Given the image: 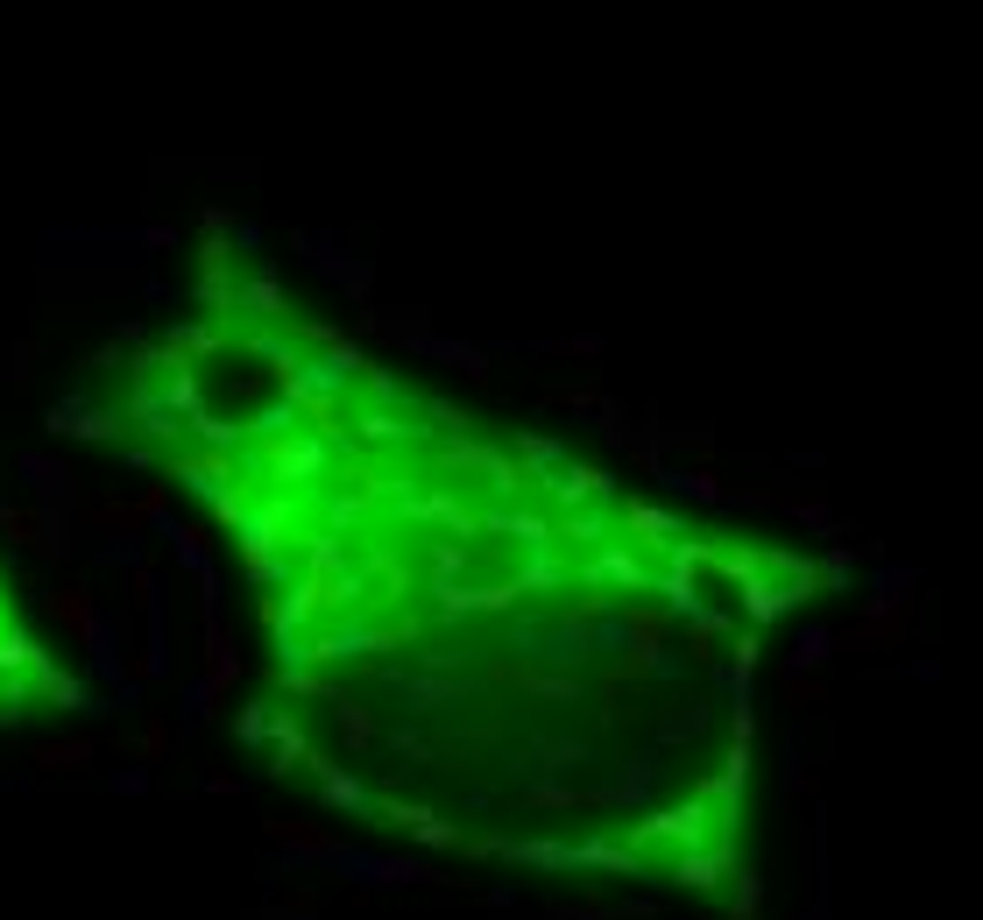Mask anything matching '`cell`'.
Here are the masks:
<instances>
[{
  "mask_svg": "<svg viewBox=\"0 0 983 920\" xmlns=\"http://www.w3.org/2000/svg\"><path fill=\"white\" fill-rule=\"evenodd\" d=\"M43 609H50V623H64L71 638H79L86 651H100V666L113 673V651H107V630H100V609H92V596L79 581H64V588H50L43 596Z\"/></svg>",
  "mask_w": 983,
  "mask_h": 920,
  "instance_id": "1",
  "label": "cell"
},
{
  "mask_svg": "<svg viewBox=\"0 0 983 920\" xmlns=\"http://www.w3.org/2000/svg\"><path fill=\"white\" fill-rule=\"evenodd\" d=\"M0 539L8 546H50V510H22V503H0Z\"/></svg>",
  "mask_w": 983,
  "mask_h": 920,
  "instance_id": "2",
  "label": "cell"
},
{
  "mask_svg": "<svg viewBox=\"0 0 983 920\" xmlns=\"http://www.w3.org/2000/svg\"><path fill=\"white\" fill-rule=\"evenodd\" d=\"M43 651H36V638H29V630H0V673H8V680H36V673H43Z\"/></svg>",
  "mask_w": 983,
  "mask_h": 920,
  "instance_id": "3",
  "label": "cell"
},
{
  "mask_svg": "<svg viewBox=\"0 0 983 920\" xmlns=\"http://www.w3.org/2000/svg\"><path fill=\"white\" fill-rule=\"evenodd\" d=\"M79 764H92V743H86V737L43 743V751H36V772H79Z\"/></svg>",
  "mask_w": 983,
  "mask_h": 920,
  "instance_id": "4",
  "label": "cell"
},
{
  "mask_svg": "<svg viewBox=\"0 0 983 920\" xmlns=\"http://www.w3.org/2000/svg\"><path fill=\"white\" fill-rule=\"evenodd\" d=\"M36 694H43L50 708H86V687L71 680V673H57V666H43V673H36Z\"/></svg>",
  "mask_w": 983,
  "mask_h": 920,
  "instance_id": "5",
  "label": "cell"
},
{
  "mask_svg": "<svg viewBox=\"0 0 983 920\" xmlns=\"http://www.w3.org/2000/svg\"><path fill=\"white\" fill-rule=\"evenodd\" d=\"M100 524H107V531H121V539H134L149 517H142V503H100Z\"/></svg>",
  "mask_w": 983,
  "mask_h": 920,
  "instance_id": "6",
  "label": "cell"
},
{
  "mask_svg": "<svg viewBox=\"0 0 983 920\" xmlns=\"http://www.w3.org/2000/svg\"><path fill=\"white\" fill-rule=\"evenodd\" d=\"M29 482H36V489H43V496H50V503H57V496H71V474H64V468H57V460H29Z\"/></svg>",
  "mask_w": 983,
  "mask_h": 920,
  "instance_id": "7",
  "label": "cell"
},
{
  "mask_svg": "<svg viewBox=\"0 0 983 920\" xmlns=\"http://www.w3.org/2000/svg\"><path fill=\"white\" fill-rule=\"evenodd\" d=\"M163 503H170V489H163V482H149V489H142V517H157Z\"/></svg>",
  "mask_w": 983,
  "mask_h": 920,
  "instance_id": "8",
  "label": "cell"
}]
</instances>
